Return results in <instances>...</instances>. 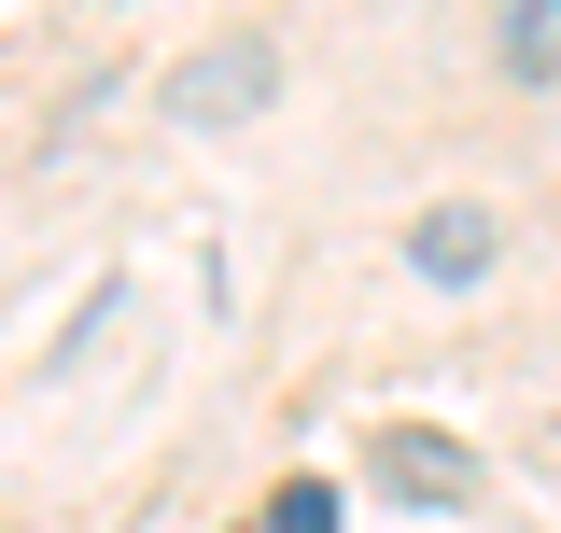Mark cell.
Here are the masks:
<instances>
[{"label": "cell", "instance_id": "cell-2", "mask_svg": "<svg viewBox=\"0 0 561 533\" xmlns=\"http://www.w3.org/2000/svg\"><path fill=\"white\" fill-rule=\"evenodd\" d=\"M365 477H379L393 506H478V450L435 435V421H379V435H365Z\"/></svg>", "mask_w": 561, "mask_h": 533}, {"label": "cell", "instance_id": "cell-3", "mask_svg": "<svg viewBox=\"0 0 561 533\" xmlns=\"http://www.w3.org/2000/svg\"><path fill=\"white\" fill-rule=\"evenodd\" d=\"M491 266H505V211H478V197H435L408 225V281H435V295H478Z\"/></svg>", "mask_w": 561, "mask_h": 533}, {"label": "cell", "instance_id": "cell-4", "mask_svg": "<svg viewBox=\"0 0 561 533\" xmlns=\"http://www.w3.org/2000/svg\"><path fill=\"white\" fill-rule=\"evenodd\" d=\"M505 84H561V0H505Z\"/></svg>", "mask_w": 561, "mask_h": 533}, {"label": "cell", "instance_id": "cell-1", "mask_svg": "<svg viewBox=\"0 0 561 533\" xmlns=\"http://www.w3.org/2000/svg\"><path fill=\"white\" fill-rule=\"evenodd\" d=\"M267 99H280V43L267 29H225V43H197L169 70V127H253Z\"/></svg>", "mask_w": 561, "mask_h": 533}, {"label": "cell", "instance_id": "cell-5", "mask_svg": "<svg viewBox=\"0 0 561 533\" xmlns=\"http://www.w3.org/2000/svg\"><path fill=\"white\" fill-rule=\"evenodd\" d=\"M280 533H337V491L323 477H280Z\"/></svg>", "mask_w": 561, "mask_h": 533}]
</instances>
